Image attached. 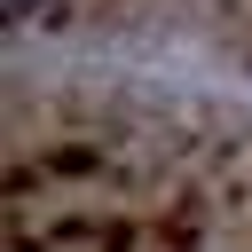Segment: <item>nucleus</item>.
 Here are the masks:
<instances>
[{
  "label": "nucleus",
  "mask_w": 252,
  "mask_h": 252,
  "mask_svg": "<svg viewBox=\"0 0 252 252\" xmlns=\"http://www.w3.org/2000/svg\"><path fill=\"white\" fill-rule=\"evenodd\" d=\"M8 252H252V126L118 94L16 102Z\"/></svg>",
  "instance_id": "obj_1"
}]
</instances>
